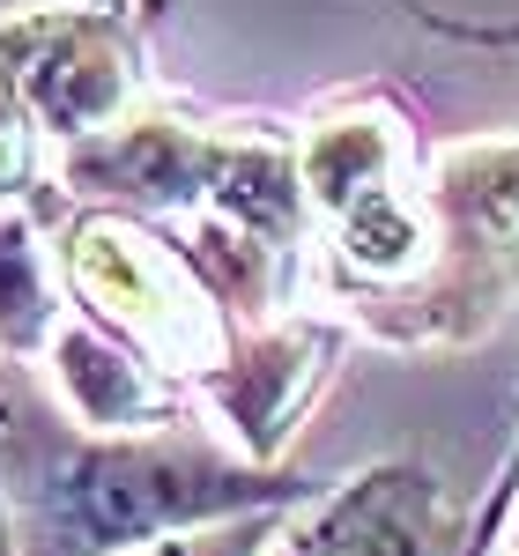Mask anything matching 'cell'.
<instances>
[{
  "instance_id": "obj_12",
  "label": "cell",
  "mask_w": 519,
  "mask_h": 556,
  "mask_svg": "<svg viewBox=\"0 0 519 556\" xmlns=\"http://www.w3.org/2000/svg\"><path fill=\"white\" fill-rule=\"evenodd\" d=\"M134 8H164V0H134ZM401 23H416V30H431V38L460 45V52H519V23H490V15H453V8H438V0H387Z\"/></svg>"
},
{
  "instance_id": "obj_9",
  "label": "cell",
  "mask_w": 519,
  "mask_h": 556,
  "mask_svg": "<svg viewBox=\"0 0 519 556\" xmlns=\"http://www.w3.org/2000/svg\"><path fill=\"white\" fill-rule=\"evenodd\" d=\"M38 371L52 379V401L83 430H172L193 416V393L178 379H164L112 327H97L89 312H67V327L45 349Z\"/></svg>"
},
{
  "instance_id": "obj_7",
  "label": "cell",
  "mask_w": 519,
  "mask_h": 556,
  "mask_svg": "<svg viewBox=\"0 0 519 556\" xmlns=\"http://www.w3.org/2000/svg\"><path fill=\"white\" fill-rule=\"evenodd\" d=\"M476 505L431 460H371L282 519L267 556H468Z\"/></svg>"
},
{
  "instance_id": "obj_16",
  "label": "cell",
  "mask_w": 519,
  "mask_h": 556,
  "mask_svg": "<svg viewBox=\"0 0 519 556\" xmlns=\"http://www.w3.org/2000/svg\"><path fill=\"white\" fill-rule=\"evenodd\" d=\"M505 556H519V513H512V534H505Z\"/></svg>"
},
{
  "instance_id": "obj_2",
  "label": "cell",
  "mask_w": 519,
  "mask_h": 556,
  "mask_svg": "<svg viewBox=\"0 0 519 556\" xmlns=\"http://www.w3.org/2000/svg\"><path fill=\"white\" fill-rule=\"evenodd\" d=\"M327 475L260 468L208 424L83 430L52 393H8L0 505L15 556H141L253 513H298Z\"/></svg>"
},
{
  "instance_id": "obj_8",
  "label": "cell",
  "mask_w": 519,
  "mask_h": 556,
  "mask_svg": "<svg viewBox=\"0 0 519 556\" xmlns=\"http://www.w3.org/2000/svg\"><path fill=\"white\" fill-rule=\"evenodd\" d=\"M342 334L349 327L334 312H282V319H267V327H245V334H238V356L201 386V408L216 416V430L245 460L282 468V445L298 438V424L312 416V401L334 379Z\"/></svg>"
},
{
  "instance_id": "obj_17",
  "label": "cell",
  "mask_w": 519,
  "mask_h": 556,
  "mask_svg": "<svg viewBox=\"0 0 519 556\" xmlns=\"http://www.w3.org/2000/svg\"><path fill=\"white\" fill-rule=\"evenodd\" d=\"M0 430H8V386H0Z\"/></svg>"
},
{
  "instance_id": "obj_1",
  "label": "cell",
  "mask_w": 519,
  "mask_h": 556,
  "mask_svg": "<svg viewBox=\"0 0 519 556\" xmlns=\"http://www.w3.org/2000/svg\"><path fill=\"white\" fill-rule=\"evenodd\" d=\"M60 193L67 208H119L172 230L238 327L298 312V275H312V201L298 127L282 119L141 104L127 127L60 149Z\"/></svg>"
},
{
  "instance_id": "obj_6",
  "label": "cell",
  "mask_w": 519,
  "mask_h": 556,
  "mask_svg": "<svg viewBox=\"0 0 519 556\" xmlns=\"http://www.w3.org/2000/svg\"><path fill=\"white\" fill-rule=\"evenodd\" d=\"M149 8L134 0H38L0 15V75L52 149L127 127L149 89Z\"/></svg>"
},
{
  "instance_id": "obj_5",
  "label": "cell",
  "mask_w": 519,
  "mask_h": 556,
  "mask_svg": "<svg viewBox=\"0 0 519 556\" xmlns=\"http://www.w3.org/2000/svg\"><path fill=\"white\" fill-rule=\"evenodd\" d=\"M60 275L75 312L134 342L164 379H178L201 408V386L238 356V319L208 290V275L178 253L172 230L119 208H67L60 223Z\"/></svg>"
},
{
  "instance_id": "obj_11",
  "label": "cell",
  "mask_w": 519,
  "mask_h": 556,
  "mask_svg": "<svg viewBox=\"0 0 519 556\" xmlns=\"http://www.w3.org/2000/svg\"><path fill=\"white\" fill-rule=\"evenodd\" d=\"M52 186L60 172H45V134L23 112V97L0 75V208H38L52 215Z\"/></svg>"
},
{
  "instance_id": "obj_15",
  "label": "cell",
  "mask_w": 519,
  "mask_h": 556,
  "mask_svg": "<svg viewBox=\"0 0 519 556\" xmlns=\"http://www.w3.org/2000/svg\"><path fill=\"white\" fill-rule=\"evenodd\" d=\"M0 556H15V527H8V505H0Z\"/></svg>"
},
{
  "instance_id": "obj_10",
  "label": "cell",
  "mask_w": 519,
  "mask_h": 556,
  "mask_svg": "<svg viewBox=\"0 0 519 556\" xmlns=\"http://www.w3.org/2000/svg\"><path fill=\"white\" fill-rule=\"evenodd\" d=\"M67 312H75V298H67V275L38 230V208H0V356L45 364Z\"/></svg>"
},
{
  "instance_id": "obj_14",
  "label": "cell",
  "mask_w": 519,
  "mask_h": 556,
  "mask_svg": "<svg viewBox=\"0 0 519 556\" xmlns=\"http://www.w3.org/2000/svg\"><path fill=\"white\" fill-rule=\"evenodd\" d=\"M512 513H519V430H512V445H505V460H497V475H490V490H482V505H476L468 556H497V542L512 534Z\"/></svg>"
},
{
  "instance_id": "obj_3",
  "label": "cell",
  "mask_w": 519,
  "mask_h": 556,
  "mask_svg": "<svg viewBox=\"0 0 519 556\" xmlns=\"http://www.w3.org/2000/svg\"><path fill=\"white\" fill-rule=\"evenodd\" d=\"M298 172L312 201V298L356 327L364 312L393 304L438 238L431 149L416 112L393 83H356L319 97L298 119Z\"/></svg>"
},
{
  "instance_id": "obj_13",
  "label": "cell",
  "mask_w": 519,
  "mask_h": 556,
  "mask_svg": "<svg viewBox=\"0 0 519 556\" xmlns=\"http://www.w3.org/2000/svg\"><path fill=\"white\" fill-rule=\"evenodd\" d=\"M290 513H253V519H230V527H208V534H178V542H156L141 556H267V542L282 534Z\"/></svg>"
},
{
  "instance_id": "obj_4",
  "label": "cell",
  "mask_w": 519,
  "mask_h": 556,
  "mask_svg": "<svg viewBox=\"0 0 519 556\" xmlns=\"http://www.w3.org/2000/svg\"><path fill=\"white\" fill-rule=\"evenodd\" d=\"M438 238L431 267L356 334L393 356H460L490 342L519 304V134H476L431 149Z\"/></svg>"
}]
</instances>
